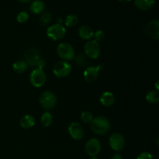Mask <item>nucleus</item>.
<instances>
[{
  "label": "nucleus",
  "instance_id": "obj_23",
  "mask_svg": "<svg viewBox=\"0 0 159 159\" xmlns=\"http://www.w3.org/2000/svg\"><path fill=\"white\" fill-rule=\"evenodd\" d=\"M79 22V18L76 15H74V14H69L68 16H67V17L65 18V23L66 25V26H68V27H72V26H75Z\"/></svg>",
  "mask_w": 159,
  "mask_h": 159
},
{
  "label": "nucleus",
  "instance_id": "obj_27",
  "mask_svg": "<svg viewBox=\"0 0 159 159\" xmlns=\"http://www.w3.org/2000/svg\"><path fill=\"white\" fill-rule=\"evenodd\" d=\"M93 37L96 42H101L104 40L105 38V34H104L103 31L102 30H97L96 33L93 34Z\"/></svg>",
  "mask_w": 159,
  "mask_h": 159
},
{
  "label": "nucleus",
  "instance_id": "obj_33",
  "mask_svg": "<svg viewBox=\"0 0 159 159\" xmlns=\"http://www.w3.org/2000/svg\"><path fill=\"white\" fill-rule=\"evenodd\" d=\"M120 2H124V3H126V2H130L131 0H119Z\"/></svg>",
  "mask_w": 159,
  "mask_h": 159
},
{
  "label": "nucleus",
  "instance_id": "obj_26",
  "mask_svg": "<svg viewBox=\"0 0 159 159\" xmlns=\"http://www.w3.org/2000/svg\"><path fill=\"white\" fill-rule=\"evenodd\" d=\"M28 19H29V14L26 12H25V11L20 12V13L17 15L16 17L17 21L20 23H25V22H26L28 20Z\"/></svg>",
  "mask_w": 159,
  "mask_h": 159
},
{
  "label": "nucleus",
  "instance_id": "obj_32",
  "mask_svg": "<svg viewBox=\"0 0 159 159\" xmlns=\"http://www.w3.org/2000/svg\"><path fill=\"white\" fill-rule=\"evenodd\" d=\"M61 23H62V19L61 18V17H60V18H59V17H58V18H57V24H61Z\"/></svg>",
  "mask_w": 159,
  "mask_h": 159
},
{
  "label": "nucleus",
  "instance_id": "obj_21",
  "mask_svg": "<svg viewBox=\"0 0 159 159\" xmlns=\"http://www.w3.org/2000/svg\"><path fill=\"white\" fill-rule=\"evenodd\" d=\"M51 20H52V15L49 12H44L40 16L39 22H40V24L41 26H46L51 23Z\"/></svg>",
  "mask_w": 159,
  "mask_h": 159
},
{
  "label": "nucleus",
  "instance_id": "obj_17",
  "mask_svg": "<svg viewBox=\"0 0 159 159\" xmlns=\"http://www.w3.org/2000/svg\"><path fill=\"white\" fill-rule=\"evenodd\" d=\"M20 124L23 129H30L35 124V119L31 115H25L20 119Z\"/></svg>",
  "mask_w": 159,
  "mask_h": 159
},
{
  "label": "nucleus",
  "instance_id": "obj_5",
  "mask_svg": "<svg viewBox=\"0 0 159 159\" xmlns=\"http://www.w3.org/2000/svg\"><path fill=\"white\" fill-rule=\"evenodd\" d=\"M57 52L59 57L65 61H71L75 57V50L71 44L61 43L57 46Z\"/></svg>",
  "mask_w": 159,
  "mask_h": 159
},
{
  "label": "nucleus",
  "instance_id": "obj_15",
  "mask_svg": "<svg viewBox=\"0 0 159 159\" xmlns=\"http://www.w3.org/2000/svg\"><path fill=\"white\" fill-rule=\"evenodd\" d=\"M115 102L114 95L110 92H105L100 96V102L104 107H111Z\"/></svg>",
  "mask_w": 159,
  "mask_h": 159
},
{
  "label": "nucleus",
  "instance_id": "obj_22",
  "mask_svg": "<svg viewBox=\"0 0 159 159\" xmlns=\"http://www.w3.org/2000/svg\"><path fill=\"white\" fill-rule=\"evenodd\" d=\"M146 100L149 103L155 104L159 101V93L158 91H151L146 95Z\"/></svg>",
  "mask_w": 159,
  "mask_h": 159
},
{
  "label": "nucleus",
  "instance_id": "obj_13",
  "mask_svg": "<svg viewBox=\"0 0 159 159\" xmlns=\"http://www.w3.org/2000/svg\"><path fill=\"white\" fill-rule=\"evenodd\" d=\"M102 65H99L97 67H89L84 71V78L85 81L88 82H94L97 79L98 75H99V70L102 68Z\"/></svg>",
  "mask_w": 159,
  "mask_h": 159
},
{
  "label": "nucleus",
  "instance_id": "obj_24",
  "mask_svg": "<svg viewBox=\"0 0 159 159\" xmlns=\"http://www.w3.org/2000/svg\"><path fill=\"white\" fill-rule=\"evenodd\" d=\"M81 120L85 124H91L93 120V116L89 111H84L81 114Z\"/></svg>",
  "mask_w": 159,
  "mask_h": 159
},
{
  "label": "nucleus",
  "instance_id": "obj_11",
  "mask_svg": "<svg viewBox=\"0 0 159 159\" xmlns=\"http://www.w3.org/2000/svg\"><path fill=\"white\" fill-rule=\"evenodd\" d=\"M145 34L148 36L150 38L154 40H158L159 39V22L158 20H154L149 22L145 26Z\"/></svg>",
  "mask_w": 159,
  "mask_h": 159
},
{
  "label": "nucleus",
  "instance_id": "obj_34",
  "mask_svg": "<svg viewBox=\"0 0 159 159\" xmlns=\"http://www.w3.org/2000/svg\"><path fill=\"white\" fill-rule=\"evenodd\" d=\"M155 86H156V89H157V91L159 89L158 88V82H156V84H155Z\"/></svg>",
  "mask_w": 159,
  "mask_h": 159
},
{
  "label": "nucleus",
  "instance_id": "obj_29",
  "mask_svg": "<svg viewBox=\"0 0 159 159\" xmlns=\"http://www.w3.org/2000/svg\"><path fill=\"white\" fill-rule=\"evenodd\" d=\"M45 65H46V63H45V61L43 60V59H40V60L37 61V65H36V66H37L39 68V69H42L43 70V68H44Z\"/></svg>",
  "mask_w": 159,
  "mask_h": 159
},
{
  "label": "nucleus",
  "instance_id": "obj_25",
  "mask_svg": "<svg viewBox=\"0 0 159 159\" xmlns=\"http://www.w3.org/2000/svg\"><path fill=\"white\" fill-rule=\"evenodd\" d=\"M75 63L77 66H79V68H84L87 63L86 57L85 56V54H79L75 58Z\"/></svg>",
  "mask_w": 159,
  "mask_h": 159
},
{
  "label": "nucleus",
  "instance_id": "obj_2",
  "mask_svg": "<svg viewBox=\"0 0 159 159\" xmlns=\"http://www.w3.org/2000/svg\"><path fill=\"white\" fill-rule=\"evenodd\" d=\"M39 102L44 110H49L54 108L57 104V97L51 91H45L40 96Z\"/></svg>",
  "mask_w": 159,
  "mask_h": 159
},
{
  "label": "nucleus",
  "instance_id": "obj_9",
  "mask_svg": "<svg viewBox=\"0 0 159 159\" xmlns=\"http://www.w3.org/2000/svg\"><path fill=\"white\" fill-rule=\"evenodd\" d=\"M85 152L91 157H96L100 152L101 144L99 140L96 138H92L89 140L85 146Z\"/></svg>",
  "mask_w": 159,
  "mask_h": 159
},
{
  "label": "nucleus",
  "instance_id": "obj_3",
  "mask_svg": "<svg viewBox=\"0 0 159 159\" xmlns=\"http://www.w3.org/2000/svg\"><path fill=\"white\" fill-rule=\"evenodd\" d=\"M71 71V65L65 61H59L53 65V72L57 78L68 76Z\"/></svg>",
  "mask_w": 159,
  "mask_h": 159
},
{
  "label": "nucleus",
  "instance_id": "obj_14",
  "mask_svg": "<svg viewBox=\"0 0 159 159\" xmlns=\"http://www.w3.org/2000/svg\"><path fill=\"white\" fill-rule=\"evenodd\" d=\"M135 6L140 10H150L154 7L155 0H134Z\"/></svg>",
  "mask_w": 159,
  "mask_h": 159
},
{
  "label": "nucleus",
  "instance_id": "obj_30",
  "mask_svg": "<svg viewBox=\"0 0 159 159\" xmlns=\"http://www.w3.org/2000/svg\"><path fill=\"white\" fill-rule=\"evenodd\" d=\"M111 159H123V157L120 154H115Z\"/></svg>",
  "mask_w": 159,
  "mask_h": 159
},
{
  "label": "nucleus",
  "instance_id": "obj_31",
  "mask_svg": "<svg viewBox=\"0 0 159 159\" xmlns=\"http://www.w3.org/2000/svg\"><path fill=\"white\" fill-rule=\"evenodd\" d=\"M18 1H20V2H23V3H28L32 1V0H18Z\"/></svg>",
  "mask_w": 159,
  "mask_h": 159
},
{
  "label": "nucleus",
  "instance_id": "obj_10",
  "mask_svg": "<svg viewBox=\"0 0 159 159\" xmlns=\"http://www.w3.org/2000/svg\"><path fill=\"white\" fill-rule=\"evenodd\" d=\"M40 59V58L39 51L35 48H31L30 49H28L24 54V61L30 67L36 66L37 61Z\"/></svg>",
  "mask_w": 159,
  "mask_h": 159
},
{
  "label": "nucleus",
  "instance_id": "obj_20",
  "mask_svg": "<svg viewBox=\"0 0 159 159\" xmlns=\"http://www.w3.org/2000/svg\"><path fill=\"white\" fill-rule=\"evenodd\" d=\"M41 124L43 127H50L53 123V116L48 111L44 112L41 116Z\"/></svg>",
  "mask_w": 159,
  "mask_h": 159
},
{
  "label": "nucleus",
  "instance_id": "obj_6",
  "mask_svg": "<svg viewBox=\"0 0 159 159\" xmlns=\"http://www.w3.org/2000/svg\"><path fill=\"white\" fill-rule=\"evenodd\" d=\"M65 34H66V29L65 26L57 23L49 26L47 30V36L52 40H61L65 37Z\"/></svg>",
  "mask_w": 159,
  "mask_h": 159
},
{
  "label": "nucleus",
  "instance_id": "obj_1",
  "mask_svg": "<svg viewBox=\"0 0 159 159\" xmlns=\"http://www.w3.org/2000/svg\"><path fill=\"white\" fill-rule=\"evenodd\" d=\"M110 128V120L107 117L99 116L93 119L91 123V129L93 133L98 135L106 134Z\"/></svg>",
  "mask_w": 159,
  "mask_h": 159
},
{
  "label": "nucleus",
  "instance_id": "obj_19",
  "mask_svg": "<svg viewBox=\"0 0 159 159\" xmlns=\"http://www.w3.org/2000/svg\"><path fill=\"white\" fill-rule=\"evenodd\" d=\"M12 68H13V71L15 72L21 74V73L25 72L27 70L28 65L24 61H17L13 64Z\"/></svg>",
  "mask_w": 159,
  "mask_h": 159
},
{
  "label": "nucleus",
  "instance_id": "obj_35",
  "mask_svg": "<svg viewBox=\"0 0 159 159\" xmlns=\"http://www.w3.org/2000/svg\"><path fill=\"white\" fill-rule=\"evenodd\" d=\"M90 159H98V158H96V157H92V158H90Z\"/></svg>",
  "mask_w": 159,
  "mask_h": 159
},
{
  "label": "nucleus",
  "instance_id": "obj_18",
  "mask_svg": "<svg viewBox=\"0 0 159 159\" xmlns=\"http://www.w3.org/2000/svg\"><path fill=\"white\" fill-rule=\"evenodd\" d=\"M44 3L40 0H34L32 2L30 6V9L31 12L34 14H40L43 12L44 10Z\"/></svg>",
  "mask_w": 159,
  "mask_h": 159
},
{
  "label": "nucleus",
  "instance_id": "obj_16",
  "mask_svg": "<svg viewBox=\"0 0 159 159\" xmlns=\"http://www.w3.org/2000/svg\"><path fill=\"white\" fill-rule=\"evenodd\" d=\"M93 34H94V32L93 29L89 26L84 25V26H80L79 30V37L83 40H90L93 37Z\"/></svg>",
  "mask_w": 159,
  "mask_h": 159
},
{
  "label": "nucleus",
  "instance_id": "obj_7",
  "mask_svg": "<svg viewBox=\"0 0 159 159\" xmlns=\"http://www.w3.org/2000/svg\"><path fill=\"white\" fill-rule=\"evenodd\" d=\"M101 50L99 43L96 40H89L85 44V55L91 59H96L100 54Z\"/></svg>",
  "mask_w": 159,
  "mask_h": 159
},
{
  "label": "nucleus",
  "instance_id": "obj_28",
  "mask_svg": "<svg viewBox=\"0 0 159 159\" xmlns=\"http://www.w3.org/2000/svg\"><path fill=\"white\" fill-rule=\"evenodd\" d=\"M137 159H152V155L149 152H142L138 155Z\"/></svg>",
  "mask_w": 159,
  "mask_h": 159
},
{
  "label": "nucleus",
  "instance_id": "obj_4",
  "mask_svg": "<svg viewBox=\"0 0 159 159\" xmlns=\"http://www.w3.org/2000/svg\"><path fill=\"white\" fill-rule=\"evenodd\" d=\"M47 80V75L43 70L35 68L30 75V82L31 85L37 88L43 86Z\"/></svg>",
  "mask_w": 159,
  "mask_h": 159
},
{
  "label": "nucleus",
  "instance_id": "obj_8",
  "mask_svg": "<svg viewBox=\"0 0 159 159\" xmlns=\"http://www.w3.org/2000/svg\"><path fill=\"white\" fill-rule=\"evenodd\" d=\"M110 146L113 151L120 152L125 146V139L120 133H115L110 138Z\"/></svg>",
  "mask_w": 159,
  "mask_h": 159
},
{
  "label": "nucleus",
  "instance_id": "obj_12",
  "mask_svg": "<svg viewBox=\"0 0 159 159\" xmlns=\"http://www.w3.org/2000/svg\"><path fill=\"white\" fill-rule=\"evenodd\" d=\"M68 133L70 136L76 141L82 139L84 137V130L82 126L77 122H72L68 127Z\"/></svg>",
  "mask_w": 159,
  "mask_h": 159
}]
</instances>
